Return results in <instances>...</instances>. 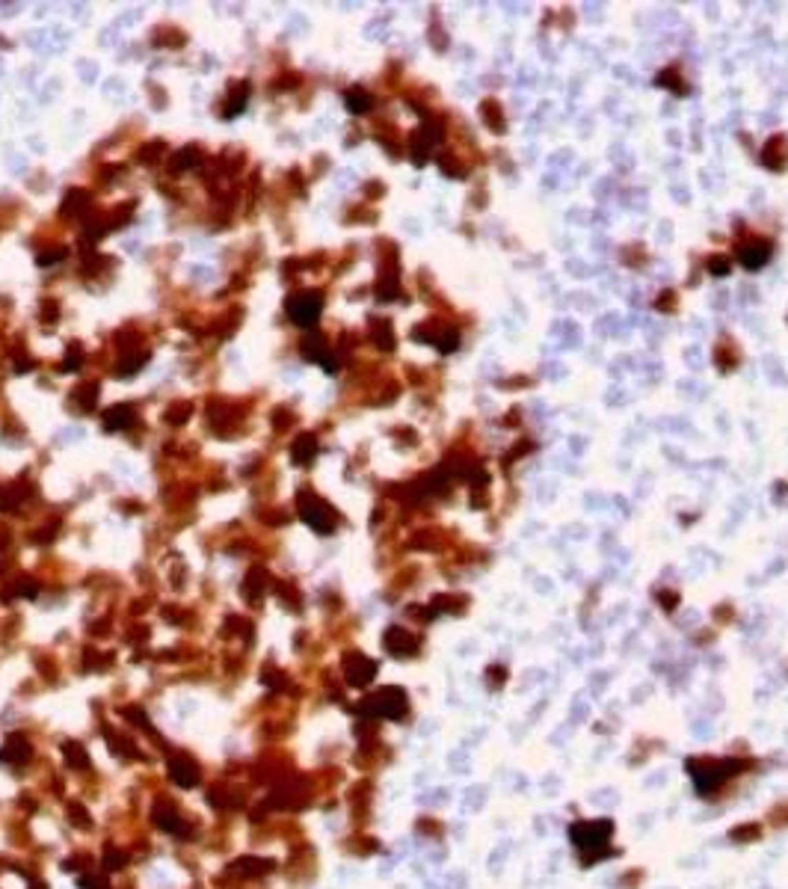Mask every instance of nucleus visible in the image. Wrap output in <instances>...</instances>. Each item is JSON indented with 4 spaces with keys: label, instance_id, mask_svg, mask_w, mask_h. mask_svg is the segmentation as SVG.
Masks as SVG:
<instances>
[{
    "label": "nucleus",
    "instance_id": "1",
    "mask_svg": "<svg viewBox=\"0 0 788 889\" xmlns=\"http://www.w3.org/2000/svg\"><path fill=\"white\" fill-rule=\"evenodd\" d=\"M320 309H323V300L318 294H297L288 303V314L297 326H311L320 318Z\"/></svg>",
    "mask_w": 788,
    "mask_h": 889
},
{
    "label": "nucleus",
    "instance_id": "2",
    "mask_svg": "<svg viewBox=\"0 0 788 889\" xmlns=\"http://www.w3.org/2000/svg\"><path fill=\"white\" fill-rule=\"evenodd\" d=\"M373 708H377L380 715H386V717H400L403 711H406V699H403V691H397V688H386V691H380V694L373 697Z\"/></svg>",
    "mask_w": 788,
    "mask_h": 889
},
{
    "label": "nucleus",
    "instance_id": "3",
    "mask_svg": "<svg viewBox=\"0 0 788 889\" xmlns=\"http://www.w3.org/2000/svg\"><path fill=\"white\" fill-rule=\"evenodd\" d=\"M302 519L318 531H329L332 528V513L323 501L318 498H302Z\"/></svg>",
    "mask_w": 788,
    "mask_h": 889
},
{
    "label": "nucleus",
    "instance_id": "4",
    "mask_svg": "<svg viewBox=\"0 0 788 889\" xmlns=\"http://www.w3.org/2000/svg\"><path fill=\"white\" fill-rule=\"evenodd\" d=\"M169 774H172V779L178 786H193L196 779H199V770H196V765L190 762V759H172Z\"/></svg>",
    "mask_w": 788,
    "mask_h": 889
},
{
    "label": "nucleus",
    "instance_id": "5",
    "mask_svg": "<svg viewBox=\"0 0 788 889\" xmlns=\"http://www.w3.org/2000/svg\"><path fill=\"white\" fill-rule=\"evenodd\" d=\"M767 255H771V249H767V243H750L747 249H741V261L747 267H758L762 261H767Z\"/></svg>",
    "mask_w": 788,
    "mask_h": 889
}]
</instances>
